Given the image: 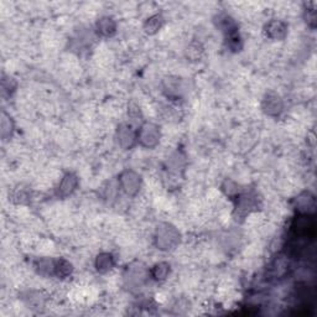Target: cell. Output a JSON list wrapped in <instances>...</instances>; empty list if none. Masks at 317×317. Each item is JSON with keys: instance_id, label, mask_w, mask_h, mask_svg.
<instances>
[{"instance_id": "cell-1", "label": "cell", "mask_w": 317, "mask_h": 317, "mask_svg": "<svg viewBox=\"0 0 317 317\" xmlns=\"http://www.w3.org/2000/svg\"><path fill=\"white\" fill-rule=\"evenodd\" d=\"M156 241H158V247L162 250H167L175 247L179 242V233L176 232L174 227L169 225H162L158 229L156 234Z\"/></svg>"}, {"instance_id": "cell-2", "label": "cell", "mask_w": 317, "mask_h": 317, "mask_svg": "<svg viewBox=\"0 0 317 317\" xmlns=\"http://www.w3.org/2000/svg\"><path fill=\"white\" fill-rule=\"evenodd\" d=\"M158 139H160V133H158V129L156 125L148 124L143 125L139 132V140H140V144L145 148H154V146L158 145Z\"/></svg>"}, {"instance_id": "cell-3", "label": "cell", "mask_w": 317, "mask_h": 317, "mask_svg": "<svg viewBox=\"0 0 317 317\" xmlns=\"http://www.w3.org/2000/svg\"><path fill=\"white\" fill-rule=\"evenodd\" d=\"M315 222L312 220V217H310L309 214L302 213L301 216H299L294 221L293 223V229L295 232L296 237L300 238H306L307 235L311 234L314 232Z\"/></svg>"}, {"instance_id": "cell-4", "label": "cell", "mask_w": 317, "mask_h": 317, "mask_svg": "<svg viewBox=\"0 0 317 317\" xmlns=\"http://www.w3.org/2000/svg\"><path fill=\"white\" fill-rule=\"evenodd\" d=\"M120 183L128 195H134L137 192L139 186H140V177L133 171H125L120 176Z\"/></svg>"}, {"instance_id": "cell-5", "label": "cell", "mask_w": 317, "mask_h": 317, "mask_svg": "<svg viewBox=\"0 0 317 317\" xmlns=\"http://www.w3.org/2000/svg\"><path fill=\"white\" fill-rule=\"evenodd\" d=\"M263 109L268 115H277L283 111V102L276 94H267L263 101Z\"/></svg>"}, {"instance_id": "cell-6", "label": "cell", "mask_w": 317, "mask_h": 317, "mask_svg": "<svg viewBox=\"0 0 317 317\" xmlns=\"http://www.w3.org/2000/svg\"><path fill=\"white\" fill-rule=\"evenodd\" d=\"M288 34V26L280 20H272L267 25V35L270 39L281 40Z\"/></svg>"}, {"instance_id": "cell-7", "label": "cell", "mask_w": 317, "mask_h": 317, "mask_svg": "<svg viewBox=\"0 0 317 317\" xmlns=\"http://www.w3.org/2000/svg\"><path fill=\"white\" fill-rule=\"evenodd\" d=\"M77 183H78V180L73 174H66L58 186V196H61V197L69 196L76 190Z\"/></svg>"}, {"instance_id": "cell-8", "label": "cell", "mask_w": 317, "mask_h": 317, "mask_svg": "<svg viewBox=\"0 0 317 317\" xmlns=\"http://www.w3.org/2000/svg\"><path fill=\"white\" fill-rule=\"evenodd\" d=\"M118 140L119 144L124 149H129L134 145L135 134L133 133L132 128L127 124H123L118 128Z\"/></svg>"}, {"instance_id": "cell-9", "label": "cell", "mask_w": 317, "mask_h": 317, "mask_svg": "<svg viewBox=\"0 0 317 317\" xmlns=\"http://www.w3.org/2000/svg\"><path fill=\"white\" fill-rule=\"evenodd\" d=\"M296 202H297V207H299V209L301 211V213L309 214L310 212L315 208V198L314 196L309 192H305L302 193V195H300Z\"/></svg>"}, {"instance_id": "cell-10", "label": "cell", "mask_w": 317, "mask_h": 317, "mask_svg": "<svg viewBox=\"0 0 317 317\" xmlns=\"http://www.w3.org/2000/svg\"><path fill=\"white\" fill-rule=\"evenodd\" d=\"M95 267L99 272H107L114 267V258L109 253H102L95 260Z\"/></svg>"}, {"instance_id": "cell-11", "label": "cell", "mask_w": 317, "mask_h": 317, "mask_svg": "<svg viewBox=\"0 0 317 317\" xmlns=\"http://www.w3.org/2000/svg\"><path fill=\"white\" fill-rule=\"evenodd\" d=\"M98 32L102 35V36L109 37L112 35H114L115 32V23L113 22V19L111 18H102L97 24Z\"/></svg>"}, {"instance_id": "cell-12", "label": "cell", "mask_w": 317, "mask_h": 317, "mask_svg": "<svg viewBox=\"0 0 317 317\" xmlns=\"http://www.w3.org/2000/svg\"><path fill=\"white\" fill-rule=\"evenodd\" d=\"M170 272V265L166 264V263H160V264H156L155 267L151 270V275L155 280H165Z\"/></svg>"}, {"instance_id": "cell-13", "label": "cell", "mask_w": 317, "mask_h": 317, "mask_svg": "<svg viewBox=\"0 0 317 317\" xmlns=\"http://www.w3.org/2000/svg\"><path fill=\"white\" fill-rule=\"evenodd\" d=\"M162 23H164V19H162L161 15L153 16V18H150L148 22H146L145 31L150 35L155 34V32H158V30L161 29Z\"/></svg>"}, {"instance_id": "cell-14", "label": "cell", "mask_w": 317, "mask_h": 317, "mask_svg": "<svg viewBox=\"0 0 317 317\" xmlns=\"http://www.w3.org/2000/svg\"><path fill=\"white\" fill-rule=\"evenodd\" d=\"M72 272V264L67 260H57L55 264V274L58 277H66Z\"/></svg>"}, {"instance_id": "cell-15", "label": "cell", "mask_w": 317, "mask_h": 317, "mask_svg": "<svg viewBox=\"0 0 317 317\" xmlns=\"http://www.w3.org/2000/svg\"><path fill=\"white\" fill-rule=\"evenodd\" d=\"M55 264L56 262H52L51 259H41L40 262H37L36 268L39 272L44 275L55 274Z\"/></svg>"}, {"instance_id": "cell-16", "label": "cell", "mask_w": 317, "mask_h": 317, "mask_svg": "<svg viewBox=\"0 0 317 317\" xmlns=\"http://www.w3.org/2000/svg\"><path fill=\"white\" fill-rule=\"evenodd\" d=\"M13 128L14 125H13V122H11V119L9 118L5 113H3V120H1V135H3L4 139L10 136L11 132H13Z\"/></svg>"}, {"instance_id": "cell-17", "label": "cell", "mask_w": 317, "mask_h": 317, "mask_svg": "<svg viewBox=\"0 0 317 317\" xmlns=\"http://www.w3.org/2000/svg\"><path fill=\"white\" fill-rule=\"evenodd\" d=\"M306 19H307V20H306L307 24H309L311 27H314L315 23H316V13H315L314 9H311V10H307Z\"/></svg>"}]
</instances>
